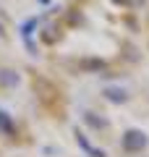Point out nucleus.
<instances>
[{"label": "nucleus", "mask_w": 149, "mask_h": 157, "mask_svg": "<svg viewBox=\"0 0 149 157\" xmlns=\"http://www.w3.org/2000/svg\"><path fill=\"white\" fill-rule=\"evenodd\" d=\"M34 26H37V21H34V18H32V21H26V24H24V34H26V37H29Z\"/></svg>", "instance_id": "0eeeda50"}, {"label": "nucleus", "mask_w": 149, "mask_h": 157, "mask_svg": "<svg viewBox=\"0 0 149 157\" xmlns=\"http://www.w3.org/2000/svg\"><path fill=\"white\" fill-rule=\"evenodd\" d=\"M105 97H107L110 102H126V100H128V94H126L123 89H118V86H107V89H105Z\"/></svg>", "instance_id": "f03ea898"}, {"label": "nucleus", "mask_w": 149, "mask_h": 157, "mask_svg": "<svg viewBox=\"0 0 149 157\" xmlns=\"http://www.w3.org/2000/svg\"><path fill=\"white\" fill-rule=\"evenodd\" d=\"M0 84H6V86H16L18 84V76L13 71H0Z\"/></svg>", "instance_id": "7ed1b4c3"}, {"label": "nucleus", "mask_w": 149, "mask_h": 157, "mask_svg": "<svg viewBox=\"0 0 149 157\" xmlns=\"http://www.w3.org/2000/svg\"><path fill=\"white\" fill-rule=\"evenodd\" d=\"M0 34H3V24H0Z\"/></svg>", "instance_id": "1a4fd4ad"}, {"label": "nucleus", "mask_w": 149, "mask_h": 157, "mask_svg": "<svg viewBox=\"0 0 149 157\" xmlns=\"http://www.w3.org/2000/svg\"><path fill=\"white\" fill-rule=\"evenodd\" d=\"M81 68H86V71H105V63L102 60H81Z\"/></svg>", "instance_id": "39448f33"}, {"label": "nucleus", "mask_w": 149, "mask_h": 157, "mask_svg": "<svg viewBox=\"0 0 149 157\" xmlns=\"http://www.w3.org/2000/svg\"><path fill=\"white\" fill-rule=\"evenodd\" d=\"M118 6H128V3H131V0H115Z\"/></svg>", "instance_id": "6e6552de"}, {"label": "nucleus", "mask_w": 149, "mask_h": 157, "mask_svg": "<svg viewBox=\"0 0 149 157\" xmlns=\"http://www.w3.org/2000/svg\"><path fill=\"white\" fill-rule=\"evenodd\" d=\"M123 147H126L128 152H141L144 147H147V136H144L141 131L131 128V131H126V134H123Z\"/></svg>", "instance_id": "f257e3e1"}, {"label": "nucleus", "mask_w": 149, "mask_h": 157, "mask_svg": "<svg viewBox=\"0 0 149 157\" xmlns=\"http://www.w3.org/2000/svg\"><path fill=\"white\" fill-rule=\"evenodd\" d=\"M84 121H86L89 126H94V128H105V121H102V118H97V115H92V113H86V115H84Z\"/></svg>", "instance_id": "423d86ee"}, {"label": "nucleus", "mask_w": 149, "mask_h": 157, "mask_svg": "<svg viewBox=\"0 0 149 157\" xmlns=\"http://www.w3.org/2000/svg\"><path fill=\"white\" fill-rule=\"evenodd\" d=\"M0 128L6 131V134H13V123H11V118H8L6 110H0Z\"/></svg>", "instance_id": "20e7f679"}]
</instances>
